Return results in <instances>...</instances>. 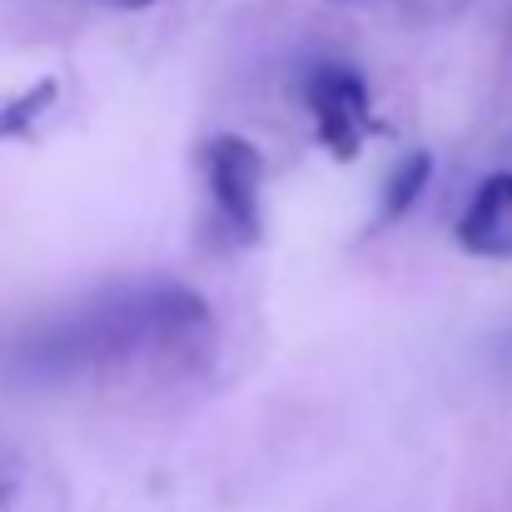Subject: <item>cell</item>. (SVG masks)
<instances>
[{
  "label": "cell",
  "mask_w": 512,
  "mask_h": 512,
  "mask_svg": "<svg viewBox=\"0 0 512 512\" xmlns=\"http://www.w3.org/2000/svg\"><path fill=\"white\" fill-rule=\"evenodd\" d=\"M55 95H60V80H35L25 95L0 100V140H25V135H30V125L55 105Z\"/></svg>",
  "instance_id": "5b68a950"
},
{
  "label": "cell",
  "mask_w": 512,
  "mask_h": 512,
  "mask_svg": "<svg viewBox=\"0 0 512 512\" xmlns=\"http://www.w3.org/2000/svg\"><path fill=\"white\" fill-rule=\"evenodd\" d=\"M204 179H209V199H214V224L234 239V244H254L259 239V189H264V155L254 140L244 135H214L204 145Z\"/></svg>",
  "instance_id": "6da1fadb"
},
{
  "label": "cell",
  "mask_w": 512,
  "mask_h": 512,
  "mask_svg": "<svg viewBox=\"0 0 512 512\" xmlns=\"http://www.w3.org/2000/svg\"><path fill=\"white\" fill-rule=\"evenodd\" d=\"M105 5H115V10H150V5H160V0H105Z\"/></svg>",
  "instance_id": "8992f818"
},
{
  "label": "cell",
  "mask_w": 512,
  "mask_h": 512,
  "mask_svg": "<svg viewBox=\"0 0 512 512\" xmlns=\"http://www.w3.org/2000/svg\"><path fill=\"white\" fill-rule=\"evenodd\" d=\"M458 244L473 259H512V170L488 174L458 214Z\"/></svg>",
  "instance_id": "3957f363"
},
{
  "label": "cell",
  "mask_w": 512,
  "mask_h": 512,
  "mask_svg": "<svg viewBox=\"0 0 512 512\" xmlns=\"http://www.w3.org/2000/svg\"><path fill=\"white\" fill-rule=\"evenodd\" d=\"M304 105L314 115V130H319V145L334 155V160H358L368 130H373V110H368V85L353 65L329 60V65H314L309 80H304Z\"/></svg>",
  "instance_id": "7a4b0ae2"
},
{
  "label": "cell",
  "mask_w": 512,
  "mask_h": 512,
  "mask_svg": "<svg viewBox=\"0 0 512 512\" xmlns=\"http://www.w3.org/2000/svg\"><path fill=\"white\" fill-rule=\"evenodd\" d=\"M428 174H433V155L428 150H413L408 160H398V170L388 174V184H383V219H403L413 209V199L423 194Z\"/></svg>",
  "instance_id": "277c9868"
}]
</instances>
